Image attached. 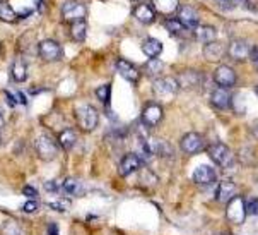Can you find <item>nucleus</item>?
I'll return each mask as SVG.
<instances>
[{
    "instance_id": "obj_5",
    "label": "nucleus",
    "mask_w": 258,
    "mask_h": 235,
    "mask_svg": "<svg viewBox=\"0 0 258 235\" xmlns=\"http://www.w3.org/2000/svg\"><path fill=\"white\" fill-rule=\"evenodd\" d=\"M178 89H180V84H178L176 77H173V76L157 77L154 81V84H152V91H154V95L159 98L173 97Z\"/></svg>"
},
{
    "instance_id": "obj_16",
    "label": "nucleus",
    "mask_w": 258,
    "mask_h": 235,
    "mask_svg": "<svg viewBox=\"0 0 258 235\" xmlns=\"http://www.w3.org/2000/svg\"><path fill=\"white\" fill-rule=\"evenodd\" d=\"M116 71L121 77H123V79H126L128 82H137L139 77H141L139 69L135 67L132 62H128V60H125V59H120L116 62Z\"/></svg>"
},
{
    "instance_id": "obj_42",
    "label": "nucleus",
    "mask_w": 258,
    "mask_h": 235,
    "mask_svg": "<svg viewBox=\"0 0 258 235\" xmlns=\"http://www.w3.org/2000/svg\"><path fill=\"white\" fill-rule=\"evenodd\" d=\"M48 235H58V227L56 225H48Z\"/></svg>"
},
{
    "instance_id": "obj_34",
    "label": "nucleus",
    "mask_w": 258,
    "mask_h": 235,
    "mask_svg": "<svg viewBox=\"0 0 258 235\" xmlns=\"http://www.w3.org/2000/svg\"><path fill=\"white\" fill-rule=\"evenodd\" d=\"M110 93H111V86L110 84H103L99 86L98 89H96V97H98L99 100H101L103 103H110Z\"/></svg>"
},
{
    "instance_id": "obj_49",
    "label": "nucleus",
    "mask_w": 258,
    "mask_h": 235,
    "mask_svg": "<svg viewBox=\"0 0 258 235\" xmlns=\"http://www.w3.org/2000/svg\"><path fill=\"white\" fill-rule=\"evenodd\" d=\"M134 2H137V0H134Z\"/></svg>"
},
{
    "instance_id": "obj_13",
    "label": "nucleus",
    "mask_w": 258,
    "mask_h": 235,
    "mask_svg": "<svg viewBox=\"0 0 258 235\" xmlns=\"http://www.w3.org/2000/svg\"><path fill=\"white\" fill-rule=\"evenodd\" d=\"M176 17L181 21L186 29H191V31L199 26V12H197V9L191 6H180Z\"/></svg>"
},
{
    "instance_id": "obj_24",
    "label": "nucleus",
    "mask_w": 258,
    "mask_h": 235,
    "mask_svg": "<svg viewBox=\"0 0 258 235\" xmlns=\"http://www.w3.org/2000/svg\"><path fill=\"white\" fill-rule=\"evenodd\" d=\"M11 76L16 82H24L28 79V64L23 59H16L11 65Z\"/></svg>"
},
{
    "instance_id": "obj_1",
    "label": "nucleus",
    "mask_w": 258,
    "mask_h": 235,
    "mask_svg": "<svg viewBox=\"0 0 258 235\" xmlns=\"http://www.w3.org/2000/svg\"><path fill=\"white\" fill-rule=\"evenodd\" d=\"M207 153L214 160V163L219 165L224 170H229V168H233L236 165L234 153L226 145H222V143H214V145H211L207 148Z\"/></svg>"
},
{
    "instance_id": "obj_29",
    "label": "nucleus",
    "mask_w": 258,
    "mask_h": 235,
    "mask_svg": "<svg viewBox=\"0 0 258 235\" xmlns=\"http://www.w3.org/2000/svg\"><path fill=\"white\" fill-rule=\"evenodd\" d=\"M164 64L161 62L159 59H149L146 64H144V71H146L147 76H157V74L163 72Z\"/></svg>"
},
{
    "instance_id": "obj_17",
    "label": "nucleus",
    "mask_w": 258,
    "mask_h": 235,
    "mask_svg": "<svg viewBox=\"0 0 258 235\" xmlns=\"http://www.w3.org/2000/svg\"><path fill=\"white\" fill-rule=\"evenodd\" d=\"M194 36L197 41L204 43V45H207V43H212L217 40V31L214 26H207V24H199L197 28L194 29Z\"/></svg>"
},
{
    "instance_id": "obj_33",
    "label": "nucleus",
    "mask_w": 258,
    "mask_h": 235,
    "mask_svg": "<svg viewBox=\"0 0 258 235\" xmlns=\"http://www.w3.org/2000/svg\"><path fill=\"white\" fill-rule=\"evenodd\" d=\"M0 235H21V228L16 221H6L0 228Z\"/></svg>"
},
{
    "instance_id": "obj_27",
    "label": "nucleus",
    "mask_w": 258,
    "mask_h": 235,
    "mask_svg": "<svg viewBox=\"0 0 258 235\" xmlns=\"http://www.w3.org/2000/svg\"><path fill=\"white\" fill-rule=\"evenodd\" d=\"M86 34H87L86 21H76V23H71V36L74 41L82 43L86 40Z\"/></svg>"
},
{
    "instance_id": "obj_9",
    "label": "nucleus",
    "mask_w": 258,
    "mask_h": 235,
    "mask_svg": "<svg viewBox=\"0 0 258 235\" xmlns=\"http://www.w3.org/2000/svg\"><path fill=\"white\" fill-rule=\"evenodd\" d=\"M183 153L186 155H197L204 150V139L200 134L197 132H188L185 136L181 137V143H180Z\"/></svg>"
},
{
    "instance_id": "obj_35",
    "label": "nucleus",
    "mask_w": 258,
    "mask_h": 235,
    "mask_svg": "<svg viewBox=\"0 0 258 235\" xmlns=\"http://www.w3.org/2000/svg\"><path fill=\"white\" fill-rule=\"evenodd\" d=\"M244 206H246V215H258V198L244 199Z\"/></svg>"
},
{
    "instance_id": "obj_41",
    "label": "nucleus",
    "mask_w": 258,
    "mask_h": 235,
    "mask_svg": "<svg viewBox=\"0 0 258 235\" xmlns=\"http://www.w3.org/2000/svg\"><path fill=\"white\" fill-rule=\"evenodd\" d=\"M31 14H33V9H23V11H21L17 16H19L21 19H24V17H29Z\"/></svg>"
},
{
    "instance_id": "obj_19",
    "label": "nucleus",
    "mask_w": 258,
    "mask_h": 235,
    "mask_svg": "<svg viewBox=\"0 0 258 235\" xmlns=\"http://www.w3.org/2000/svg\"><path fill=\"white\" fill-rule=\"evenodd\" d=\"M134 16H135V19L141 21L142 24H151V23H154V19H156V11L151 4H139V6L134 9Z\"/></svg>"
},
{
    "instance_id": "obj_48",
    "label": "nucleus",
    "mask_w": 258,
    "mask_h": 235,
    "mask_svg": "<svg viewBox=\"0 0 258 235\" xmlns=\"http://www.w3.org/2000/svg\"><path fill=\"white\" fill-rule=\"evenodd\" d=\"M255 93L258 95V86H256V88H255Z\"/></svg>"
},
{
    "instance_id": "obj_8",
    "label": "nucleus",
    "mask_w": 258,
    "mask_h": 235,
    "mask_svg": "<svg viewBox=\"0 0 258 235\" xmlns=\"http://www.w3.org/2000/svg\"><path fill=\"white\" fill-rule=\"evenodd\" d=\"M163 115H164V112L159 103H149V105L144 107L141 120L146 127H156V125L163 120Z\"/></svg>"
},
{
    "instance_id": "obj_4",
    "label": "nucleus",
    "mask_w": 258,
    "mask_h": 235,
    "mask_svg": "<svg viewBox=\"0 0 258 235\" xmlns=\"http://www.w3.org/2000/svg\"><path fill=\"white\" fill-rule=\"evenodd\" d=\"M38 55L45 62H58L63 57L62 45L55 40H43L38 43Z\"/></svg>"
},
{
    "instance_id": "obj_39",
    "label": "nucleus",
    "mask_w": 258,
    "mask_h": 235,
    "mask_svg": "<svg viewBox=\"0 0 258 235\" xmlns=\"http://www.w3.org/2000/svg\"><path fill=\"white\" fill-rule=\"evenodd\" d=\"M23 193H24V196H28V198H36V189L34 187H31V185H26L24 189H23Z\"/></svg>"
},
{
    "instance_id": "obj_32",
    "label": "nucleus",
    "mask_w": 258,
    "mask_h": 235,
    "mask_svg": "<svg viewBox=\"0 0 258 235\" xmlns=\"http://www.w3.org/2000/svg\"><path fill=\"white\" fill-rule=\"evenodd\" d=\"M71 206H72V201L71 199H65V198L48 203V208H50V210H55V211H69Z\"/></svg>"
},
{
    "instance_id": "obj_30",
    "label": "nucleus",
    "mask_w": 258,
    "mask_h": 235,
    "mask_svg": "<svg viewBox=\"0 0 258 235\" xmlns=\"http://www.w3.org/2000/svg\"><path fill=\"white\" fill-rule=\"evenodd\" d=\"M17 17V12L9 6L7 2H4V0H0V19L6 21V23H12V21H16Z\"/></svg>"
},
{
    "instance_id": "obj_38",
    "label": "nucleus",
    "mask_w": 258,
    "mask_h": 235,
    "mask_svg": "<svg viewBox=\"0 0 258 235\" xmlns=\"http://www.w3.org/2000/svg\"><path fill=\"white\" fill-rule=\"evenodd\" d=\"M38 210V203L36 201H28L23 206V211H26V213H34Z\"/></svg>"
},
{
    "instance_id": "obj_46",
    "label": "nucleus",
    "mask_w": 258,
    "mask_h": 235,
    "mask_svg": "<svg viewBox=\"0 0 258 235\" xmlns=\"http://www.w3.org/2000/svg\"><path fill=\"white\" fill-rule=\"evenodd\" d=\"M34 4H36V7L41 11V9H43V0H34Z\"/></svg>"
},
{
    "instance_id": "obj_3",
    "label": "nucleus",
    "mask_w": 258,
    "mask_h": 235,
    "mask_svg": "<svg viewBox=\"0 0 258 235\" xmlns=\"http://www.w3.org/2000/svg\"><path fill=\"white\" fill-rule=\"evenodd\" d=\"M76 115H77V122H79V125H81V129L86 130V132H91V130H94L98 127L99 114L94 107L87 105V103L79 105L76 108Z\"/></svg>"
},
{
    "instance_id": "obj_7",
    "label": "nucleus",
    "mask_w": 258,
    "mask_h": 235,
    "mask_svg": "<svg viewBox=\"0 0 258 235\" xmlns=\"http://www.w3.org/2000/svg\"><path fill=\"white\" fill-rule=\"evenodd\" d=\"M226 216L229 221H233L236 225H241L244 218H246V206H244V199L241 196H236L234 199H231L227 203L226 208Z\"/></svg>"
},
{
    "instance_id": "obj_21",
    "label": "nucleus",
    "mask_w": 258,
    "mask_h": 235,
    "mask_svg": "<svg viewBox=\"0 0 258 235\" xmlns=\"http://www.w3.org/2000/svg\"><path fill=\"white\" fill-rule=\"evenodd\" d=\"M226 54V49L224 45H222L221 41H212V43H207V45H204V55L207 60H211V62H216V60H221L224 57Z\"/></svg>"
},
{
    "instance_id": "obj_12",
    "label": "nucleus",
    "mask_w": 258,
    "mask_h": 235,
    "mask_svg": "<svg viewBox=\"0 0 258 235\" xmlns=\"http://www.w3.org/2000/svg\"><path fill=\"white\" fill-rule=\"evenodd\" d=\"M214 79L219 84V88H233L236 84V72L229 65H219L214 72Z\"/></svg>"
},
{
    "instance_id": "obj_44",
    "label": "nucleus",
    "mask_w": 258,
    "mask_h": 235,
    "mask_svg": "<svg viewBox=\"0 0 258 235\" xmlns=\"http://www.w3.org/2000/svg\"><path fill=\"white\" fill-rule=\"evenodd\" d=\"M4 125H6V117H4V112L0 110V129H2Z\"/></svg>"
},
{
    "instance_id": "obj_28",
    "label": "nucleus",
    "mask_w": 258,
    "mask_h": 235,
    "mask_svg": "<svg viewBox=\"0 0 258 235\" xmlns=\"http://www.w3.org/2000/svg\"><path fill=\"white\" fill-rule=\"evenodd\" d=\"M151 150L152 155H159V156H171L173 155V148L168 141L164 139H156V141H151Z\"/></svg>"
},
{
    "instance_id": "obj_47",
    "label": "nucleus",
    "mask_w": 258,
    "mask_h": 235,
    "mask_svg": "<svg viewBox=\"0 0 258 235\" xmlns=\"http://www.w3.org/2000/svg\"><path fill=\"white\" fill-rule=\"evenodd\" d=\"M0 146H2V134H0Z\"/></svg>"
},
{
    "instance_id": "obj_15",
    "label": "nucleus",
    "mask_w": 258,
    "mask_h": 235,
    "mask_svg": "<svg viewBox=\"0 0 258 235\" xmlns=\"http://www.w3.org/2000/svg\"><path fill=\"white\" fill-rule=\"evenodd\" d=\"M253 46L250 45L248 41L244 40H233L229 43V55L233 57L234 60H244V59H250V52H251Z\"/></svg>"
},
{
    "instance_id": "obj_31",
    "label": "nucleus",
    "mask_w": 258,
    "mask_h": 235,
    "mask_svg": "<svg viewBox=\"0 0 258 235\" xmlns=\"http://www.w3.org/2000/svg\"><path fill=\"white\" fill-rule=\"evenodd\" d=\"M164 26H166V29H168L169 33H173V34H183V31L186 29L178 17H169V19H166Z\"/></svg>"
},
{
    "instance_id": "obj_36",
    "label": "nucleus",
    "mask_w": 258,
    "mask_h": 235,
    "mask_svg": "<svg viewBox=\"0 0 258 235\" xmlns=\"http://www.w3.org/2000/svg\"><path fill=\"white\" fill-rule=\"evenodd\" d=\"M45 189L50 191V193H58V191H62V185H58L55 180H48L45 182Z\"/></svg>"
},
{
    "instance_id": "obj_45",
    "label": "nucleus",
    "mask_w": 258,
    "mask_h": 235,
    "mask_svg": "<svg viewBox=\"0 0 258 235\" xmlns=\"http://www.w3.org/2000/svg\"><path fill=\"white\" fill-rule=\"evenodd\" d=\"M224 2H233V4H246V0H224Z\"/></svg>"
},
{
    "instance_id": "obj_25",
    "label": "nucleus",
    "mask_w": 258,
    "mask_h": 235,
    "mask_svg": "<svg viewBox=\"0 0 258 235\" xmlns=\"http://www.w3.org/2000/svg\"><path fill=\"white\" fill-rule=\"evenodd\" d=\"M62 193L71 196H84L86 189L82 185V182L77 180V178H65L62 182Z\"/></svg>"
},
{
    "instance_id": "obj_2",
    "label": "nucleus",
    "mask_w": 258,
    "mask_h": 235,
    "mask_svg": "<svg viewBox=\"0 0 258 235\" xmlns=\"http://www.w3.org/2000/svg\"><path fill=\"white\" fill-rule=\"evenodd\" d=\"M34 148H36V153L41 160L45 162H51V160L56 158L58 155V150H60V145L58 141H55L51 136L48 134H39L36 137V143H34Z\"/></svg>"
},
{
    "instance_id": "obj_6",
    "label": "nucleus",
    "mask_w": 258,
    "mask_h": 235,
    "mask_svg": "<svg viewBox=\"0 0 258 235\" xmlns=\"http://www.w3.org/2000/svg\"><path fill=\"white\" fill-rule=\"evenodd\" d=\"M87 16V7L82 2L77 0H69L62 6V17L69 23H76V21H84Z\"/></svg>"
},
{
    "instance_id": "obj_10",
    "label": "nucleus",
    "mask_w": 258,
    "mask_h": 235,
    "mask_svg": "<svg viewBox=\"0 0 258 235\" xmlns=\"http://www.w3.org/2000/svg\"><path fill=\"white\" fill-rule=\"evenodd\" d=\"M142 168V158L137 153H128L121 158L120 167H118V172H120L121 177H128L130 173L137 172Z\"/></svg>"
},
{
    "instance_id": "obj_22",
    "label": "nucleus",
    "mask_w": 258,
    "mask_h": 235,
    "mask_svg": "<svg viewBox=\"0 0 258 235\" xmlns=\"http://www.w3.org/2000/svg\"><path fill=\"white\" fill-rule=\"evenodd\" d=\"M151 6L161 14H173L180 9V0H151Z\"/></svg>"
},
{
    "instance_id": "obj_26",
    "label": "nucleus",
    "mask_w": 258,
    "mask_h": 235,
    "mask_svg": "<svg viewBox=\"0 0 258 235\" xmlns=\"http://www.w3.org/2000/svg\"><path fill=\"white\" fill-rule=\"evenodd\" d=\"M56 141H58V145L62 150L69 151V150H72L74 145L77 143V134L74 132L72 129H65L58 134V139H56Z\"/></svg>"
},
{
    "instance_id": "obj_18",
    "label": "nucleus",
    "mask_w": 258,
    "mask_h": 235,
    "mask_svg": "<svg viewBox=\"0 0 258 235\" xmlns=\"http://www.w3.org/2000/svg\"><path fill=\"white\" fill-rule=\"evenodd\" d=\"M211 103L217 110H227L231 105V95L226 88H216L211 95Z\"/></svg>"
},
{
    "instance_id": "obj_40",
    "label": "nucleus",
    "mask_w": 258,
    "mask_h": 235,
    "mask_svg": "<svg viewBox=\"0 0 258 235\" xmlns=\"http://www.w3.org/2000/svg\"><path fill=\"white\" fill-rule=\"evenodd\" d=\"M6 98H7V103H9V107H16V105H17L16 95H12L11 91H6Z\"/></svg>"
},
{
    "instance_id": "obj_20",
    "label": "nucleus",
    "mask_w": 258,
    "mask_h": 235,
    "mask_svg": "<svg viewBox=\"0 0 258 235\" xmlns=\"http://www.w3.org/2000/svg\"><path fill=\"white\" fill-rule=\"evenodd\" d=\"M180 88H197V86L202 82V74L197 71H185L176 77Z\"/></svg>"
},
{
    "instance_id": "obj_43",
    "label": "nucleus",
    "mask_w": 258,
    "mask_h": 235,
    "mask_svg": "<svg viewBox=\"0 0 258 235\" xmlns=\"http://www.w3.org/2000/svg\"><path fill=\"white\" fill-rule=\"evenodd\" d=\"M16 97H17V102L24 103V105L28 103V98H26V97H24V93H21V91H19V93H16Z\"/></svg>"
},
{
    "instance_id": "obj_14",
    "label": "nucleus",
    "mask_w": 258,
    "mask_h": 235,
    "mask_svg": "<svg viewBox=\"0 0 258 235\" xmlns=\"http://www.w3.org/2000/svg\"><path fill=\"white\" fill-rule=\"evenodd\" d=\"M236 196H238V185H236L233 180H229V178L222 180L219 187H217L216 199L222 204H227L231 199H234Z\"/></svg>"
},
{
    "instance_id": "obj_37",
    "label": "nucleus",
    "mask_w": 258,
    "mask_h": 235,
    "mask_svg": "<svg viewBox=\"0 0 258 235\" xmlns=\"http://www.w3.org/2000/svg\"><path fill=\"white\" fill-rule=\"evenodd\" d=\"M250 60H251V64H253V67L258 71V46H253L251 52H250Z\"/></svg>"
},
{
    "instance_id": "obj_23",
    "label": "nucleus",
    "mask_w": 258,
    "mask_h": 235,
    "mask_svg": "<svg viewBox=\"0 0 258 235\" xmlns=\"http://www.w3.org/2000/svg\"><path fill=\"white\" fill-rule=\"evenodd\" d=\"M142 52L149 59H157L163 52V43L156 38H146L142 43Z\"/></svg>"
},
{
    "instance_id": "obj_11",
    "label": "nucleus",
    "mask_w": 258,
    "mask_h": 235,
    "mask_svg": "<svg viewBox=\"0 0 258 235\" xmlns=\"http://www.w3.org/2000/svg\"><path fill=\"white\" fill-rule=\"evenodd\" d=\"M191 178H194V182L199 185H211L216 182L217 172L214 170V167H211V165H199V167L195 168Z\"/></svg>"
}]
</instances>
